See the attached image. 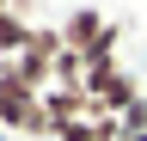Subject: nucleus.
Listing matches in <instances>:
<instances>
[{
	"label": "nucleus",
	"instance_id": "1",
	"mask_svg": "<svg viewBox=\"0 0 147 141\" xmlns=\"http://www.w3.org/2000/svg\"><path fill=\"white\" fill-rule=\"evenodd\" d=\"M0 129H6L12 141H55L43 98L25 92V86H12V80H0Z\"/></svg>",
	"mask_w": 147,
	"mask_h": 141
},
{
	"label": "nucleus",
	"instance_id": "2",
	"mask_svg": "<svg viewBox=\"0 0 147 141\" xmlns=\"http://www.w3.org/2000/svg\"><path fill=\"white\" fill-rule=\"evenodd\" d=\"M104 31H110V19H104L98 6H74L67 19H61V49L86 61L92 49H98V37H104Z\"/></svg>",
	"mask_w": 147,
	"mask_h": 141
},
{
	"label": "nucleus",
	"instance_id": "3",
	"mask_svg": "<svg viewBox=\"0 0 147 141\" xmlns=\"http://www.w3.org/2000/svg\"><path fill=\"white\" fill-rule=\"evenodd\" d=\"M25 43H31V19L25 12H6V19H0V61L25 55Z\"/></svg>",
	"mask_w": 147,
	"mask_h": 141
},
{
	"label": "nucleus",
	"instance_id": "4",
	"mask_svg": "<svg viewBox=\"0 0 147 141\" xmlns=\"http://www.w3.org/2000/svg\"><path fill=\"white\" fill-rule=\"evenodd\" d=\"M25 55H43V61H55V55H61V25H31Z\"/></svg>",
	"mask_w": 147,
	"mask_h": 141
},
{
	"label": "nucleus",
	"instance_id": "5",
	"mask_svg": "<svg viewBox=\"0 0 147 141\" xmlns=\"http://www.w3.org/2000/svg\"><path fill=\"white\" fill-rule=\"evenodd\" d=\"M55 86H86V61L61 49V55H55Z\"/></svg>",
	"mask_w": 147,
	"mask_h": 141
},
{
	"label": "nucleus",
	"instance_id": "6",
	"mask_svg": "<svg viewBox=\"0 0 147 141\" xmlns=\"http://www.w3.org/2000/svg\"><path fill=\"white\" fill-rule=\"evenodd\" d=\"M55 141H98V135H92V123H67V129H55Z\"/></svg>",
	"mask_w": 147,
	"mask_h": 141
},
{
	"label": "nucleus",
	"instance_id": "7",
	"mask_svg": "<svg viewBox=\"0 0 147 141\" xmlns=\"http://www.w3.org/2000/svg\"><path fill=\"white\" fill-rule=\"evenodd\" d=\"M6 12H12V0H0V19H6Z\"/></svg>",
	"mask_w": 147,
	"mask_h": 141
}]
</instances>
